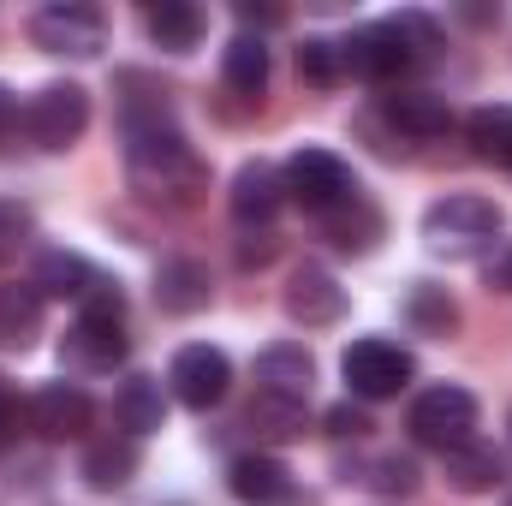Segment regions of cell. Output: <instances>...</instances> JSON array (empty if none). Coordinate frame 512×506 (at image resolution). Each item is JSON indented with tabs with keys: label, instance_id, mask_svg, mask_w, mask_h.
<instances>
[{
	"label": "cell",
	"instance_id": "cell-1",
	"mask_svg": "<svg viewBox=\"0 0 512 506\" xmlns=\"http://www.w3.org/2000/svg\"><path fill=\"white\" fill-rule=\"evenodd\" d=\"M126 167H131V185L143 197H191L209 173L197 161V149L185 143V131L173 126H137L126 131Z\"/></svg>",
	"mask_w": 512,
	"mask_h": 506
},
{
	"label": "cell",
	"instance_id": "cell-2",
	"mask_svg": "<svg viewBox=\"0 0 512 506\" xmlns=\"http://www.w3.org/2000/svg\"><path fill=\"white\" fill-rule=\"evenodd\" d=\"M423 239L441 256H483L501 239V203H489L477 191H453L423 209Z\"/></svg>",
	"mask_w": 512,
	"mask_h": 506
},
{
	"label": "cell",
	"instance_id": "cell-3",
	"mask_svg": "<svg viewBox=\"0 0 512 506\" xmlns=\"http://www.w3.org/2000/svg\"><path fill=\"white\" fill-rule=\"evenodd\" d=\"M477 393L471 387H453V381H441V387H423L417 399H411V411H405V429H411V441L417 447H435V453H453V447H465L471 435H477Z\"/></svg>",
	"mask_w": 512,
	"mask_h": 506
},
{
	"label": "cell",
	"instance_id": "cell-4",
	"mask_svg": "<svg viewBox=\"0 0 512 506\" xmlns=\"http://www.w3.org/2000/svg\"><path fill=\"white\" fill-rule=\"evenodd\" d=\"M280 179H286V197H292L298 209L322 215V221H328L334 209L358 203V179H352V167H346L334 149H298Z\"/></svg>",
	"mask_w": 512,
	"mask_h": 506
},
{
	"label": "cell",
	"instance_id": "cell-5",
	"mask_svg": "<svg viewBox=\"0 0 512 506\" xmlns=\"http://www.w3.org/2000/svg\"><path fill=\"white\" fill-rule=\"evenodd\" d=\"M340 376H346V387H352V399L376 405V399H393V393H405V387H411V376H417V358H411L399 340L370 334V340H352V346H346Z\"/></svg>",
	"mask_w": 512,
	"mask_h": 506
},
{
	"label": "cell",
	"instance_id": "cell-6",
	"mask_svg": "<svg viewBox=\"0 0 512 506\" xmlns=\"http://www.w3.org/2000/svg\"><path fill=\"white\" fill-rule=\"evenodd\" d=\"M90 126V90L84 84H42L36 96H30V108H24V131H30V143L36 149H72L78 137Z\"/></svg>",
	"mask_w": 512,
	"mask_h": 506
},
{
	"label": "cell",
	"instance_id": "cell-7",
	"mask_svg": "<svg viewBox=\"0 0 512 506\" xmlns=\"http://www.w3.org/2000/svg\"><path fill=\"white\" fill-rule=\"evenodd\" d=\"M30 42L48 54H66V60H90L108 48V18L96 6H42L30 18Z\"/></svg>",
	"mask_w": 512,
	"mask_h": 506
},
{
	"label": "cell",
	"instance_id": "cell-8",
	"mask_svg": "<svg viewBox=\"0 0 512 506\" xmlns=\"http://www.w3.org/2000/svg\"><path fill=\"white\" fill-rule=\"evenodd\" d=\"M167 387L185 411H215L233 387V364L221 346H179L173 352V370H167Z\"/></svg>",
	"mask_w": 512,
	"mask_h": 506
},
{
	"label": "cell",
	"instance_id": "cell-9",
	"mask_svg": "<svg viewBox=\"0 0 512 506\" xmlns=\"http://www.w3.org/2000/svg\"><path fill=\"white\" fill-rule=\"evenodd\" d=\"M340 54H346V72H358V78H370V84H393L399 72H411V66H417V54H411V48H405V36L393 30V18L352 30V36L340 42Z\"/></svg>",
	"mask_w": 512,
	"mask_h": 506
},
{
	"label": "cell",
	"instance_id": "cell-10",
	"mask_svg": "<svg viewBox=\"0 0 512 506\" xmlns=\"http://www.w3.org/2000/svg\"><path fill=\"white\" fill-rule=\"evenodd\" d=\"M96 423V399L72 381H48L36 399H30V429L42 441H84Z\"/></svg>",
	"mask_w": 512,
	"mask_h": 506
},
{
	"label": "cell",
	"instance_id": "cell-11",
	"mask_svg": "<svg viewBox=\"0 0 512 506\" xmlns=\"http://www.w3.org/2000/svg\"><path fill=\"white\" fill-rule=\"evenodd\" d=\"M280 304H286V316H292L298 328H334V322L346 316V286H340L328 268L304 262V268H292Z\"/></svg>",
	"mask_w": 512,
	"mask_h": 506
},
{
	"label": "cell",
	"instance_id": "cell-12",
	"mask_svg": "<svg viewBox=\"0 0 512 506\" xmlns=\"http://www.w3.org/2000/svg\"><path fill=\"white\" fill-rule=\"evenodd\" d=\"M60 364L66 370H114L126 364V316H84L72 322L66 346H60Z\"/></svg>",
	"mask_w": 512,
	"mask_h": 506
},
{
	"label": "cell",
	"instance_id": "cell-13",
	"mask_svg": "<svg viewBox=\"0 0 512 506\" xmlns=\"http://www.w3.org/2000/svg\"><path fill=\"white\" fill-rule=\"evenodd\" d=\"M280 203H286V179H280L274 161H245V167L233 173L227 209H233L239 227H268V221L280 215Z\"/></svg>",
	"mask_w": 512,
	"mask_h": 506
},
{
	"label": "cell",
	"instance_id": "cell-14",
	"mask_svg": "<svg viewBox=\"0 0 512 506\" xmlns=\"http://www.w3.org/2000/svg\"><path fill=\"white\" fill-rule=\"evenodd\" d=\"M227 489H233V501H245V506H286L298 495L292 465L274 459V453H245V459H233V465H227Z\"/></svg>",
	"mask_w": 512,
	"mask_h": 506
},
{
	"label": "cell",
	"instance_id": "cell-15",
	"mask_svg": "<svg viewBox=\"0 0 512 506\" xmlns=\"http://www.w3.org/2000/svg\"><path fill=\"white\" fill-rule=\"evenodd\" d=\"M102 280H108V274L90 268L78 251H42L36 256V268H30V286H36L42 298H72V304H84Z\"/></svg>",
	"mask_w": 512,
	"mask_h": 506
},
{
	"label": "cell",
	"instance_id": "cell-16",
	"mask_svg": "<svg viewBox=\"0 0 512 506\" xmlns=\"http://www.w3.org/2000/svg\"><path fill=\"white\" fill-rule=\"evenodd\" d=\"M137 465H143V453H137V441H131V435H102V441H90V447H84L78 477H84L96 495H120L131 477H137Z\"/></svg>",
	"mask_w": 512,
	"mask_h": 506
},
{
	"label": "cell",
	"instance_id": "cell-17",
	"mask_svg": "<svg viewBox=\"0 0 512 506\" xmlns=\"http://www.w3.org/2000/svg\"><path fill=\"white\" fill-rule=\"evenodd\" d=\"M209 292H215V280H209V268H203L197 256H173V262H161V274H155V304H161L167 316H197V310L209 304Z\"/></svg>",
	"mask_w": 512,
	"mask_h": 506
},
{
	"label": "cell",
	"instance_id": "cell-18",
	"mask_svg": "<svg viewBox=\"0 0 512 506\" xmlns=\"http://www.w3.org/2000/svg\"><path fill=\"white\" fill-rule=\"evenodd\" d=\"M310 381H316V358L292 340L280 346H262L256 352V387L262 393H286V399H310Z\"/></svg>",
	"mask_w": 512,
	"mask_h": 506
},
{
	"label": "cell",
	"instance_id": "cell-19",
	"mask_svg": "<svg viewBox=\"0 0 512 506\" xmlns=\"http://www.w3.org/2000/svg\"><path fill=\"white\" fill-rule=\"evenodd\" d=\"M447 459V483L459 489V495H495L501 483H507V459L489 447V441H465V447H453V453H441Z\"/></svg>",
	"mask_w": 512,
	"mask_h": 506
},
{
	"label": "cell",
	"instance_id": "cell-20",
	"mask_svg": "<svg viewBox=\"0 0 512 506\" xmlns=\"http://www.w3.org/2000/svg\"><path fill=\"white\" fill-rule=\"evenodd\" d=\"M42 310H48V298H42L30 280H6V286H0V346L30 352L36 334H42Z\"/></svg>",
	"mask_w": 512,
	"mask_h": 506
},
{
	"label": "cell",
	"instance_id": "cell-21",
	"mask_svg": "<svg viewBox=\"0 0 512 506\" xmlns=\"http://www.w3.org/2000/svg\"><path fill=\"white\" fill-rule=\"evenodd\" d=\"M382 114L387 126H399L405 137H447V126H453V108L435 90H393L382 102Z\"/></svg>",
	"mask_w": 512,
	"mask_h": 506
},
{
	"label": "cell",
	"instance_id": "cell-22",
	"mask_svg": "<svg viewBox=\"0 0 512 506\" xmlns=\"http://www.w3.org/2000/svg\"><path fill=\"white\" fill-rule=\"evenodd\" d=\"M143 30L155 36V48L191 54V48L203 42V12H197L191 0H155V6H143Z\"/></svg>",
	"mask_w": 512,
	"mask_h": 506
},
{
	"label": "cell",
	"instance_id": "cell-23",
	"mask_svg": "<svg viewBox=\"0 0 512 506\" xmlns=\"http://www.w3.org/2000/svg\"><path fill=\"white\" fill-rule=\"evenodd\" d=\"M114 417H120V429H126L131 441H137V435H155V429L167 423L161 381L155 376H126L120 381V393H114Z\"/></svg>",
	"mask_w": 512,
	"mask_h": 506
},
{
	"label": "cell",
	"instance_id": "cell-24",
	"mask_svg": "<svg viewBox=\"0 0 512 506\" xmlns=\"http://www.w3.org/2000/svg\"><path fill=\"white\" fill-rule=\"evenodd\" d=\"M405 322H411V334L447 340V334H459V304H453V292H447V286L417 280V286L405 292Z\"/></svg>",
	"mask_w": 512,
	"mask_h": 506
},
{
	"label": "cell",
	"instance_id": "cell-25",
	"mask_svg": "<svg viewBox=\"0 0 512 506\" xmlns=\"http://www.w3.org/2000/svg\"><path fill=\"white\" fill-rule=\"evenodd\" d=\"M221 78H227V90H239V96H262V90H268V48H262V36L245 30V36L227 42Z\"/></svg>",
	"mask_w": 512,
	"mask_h": 506
},
{
	"label": "cell",
	"instance_id": "cell-26",
	"mask_svg": "<svg viewBox=\"0 0 512 506\" xmlns=\"http://www.w3.org/2000/svg\"><path fill=\"white\" fill-rule=\"evenodd\" d=\"M465 131H471V143H477V155H483V161H495V167H507V173H512V108H507V102L477 108V114L465 120Z\"/></svg>",
	"mask_w": 512,
	"mask_h": 506
},
{
	"label": "cell",
	"instance_id": "cell-27",
	"mask_svg": "<svg viewBox=\"0 0 512 506\" xmlns=\"http://www.w3.org/2000/svg\"><path fill=\"white\" fill-rule=\"evenodd\" d=\"M245 423L262 429V435H274V441H292V435H304V399H286V393H262L256 387Z\"/></svg>",
	"mask_w": 512,
	"mask_h": 506
},
{
	"label": "cell",
	"instance_id": "cell-28",
	"mask_svg": "<svg viewBox=\"0 0 512 506\" xmlns=\"http://www.w3.org/2000/svg\"><path fill=\"white\" fill-rule=\"evenodd\" d=\"M328 233H334L340 251H376V239H382V215L358 197V203H346V209L328 215Z\"/></svg>",
	"mask_w": 512,
	"mask_h": 506
},
{
	"label": "cell",
	"instance_id": "cell-29",
	"mask_svg": "<svg viewBox=\"0 0 512 506\" xmlns=\"http://www.w3.org/2000/svg\"><path fill=\"white\" fill-rule=\"evenodd\" d=\"M417 477H423V471H417V459H411V453H382V459H370V465H364V477H358V483H364L370 495H387V501H393V495H417Z\"/></svg>",
	"mask_w": 512,
	"mask_h": 506
},
{
	"label": "cell",
	"instance_id": "cell-30",
	"mask_svg": "<svg viewBox=\"0 0 512 506\" xmlns=\"http://www.w3.org/2000/svg\"><path fill=\"white\" fill-rule=\"evenodd\" d=\"M298 72L310 78V84H340L346 78V54H340V42H328V36H304V48H298Z\"/></svg>",
	"mask_w": 512,
	"mask_h": 506
},
{
	"label": "cell",
	"instance_id": "cell-31",
	"mask_svg": "<svg viewBox=\"0 0 512 506\" xmlns=\"http://www.w3.org/2000/svg\"><path fill=\"white\" fill-rule=\"evenodd\" d=\"M322 423H328V435H340V441H364V435L376 429V423H370V411H364V405H352V399H340Z\"/></svg>",
	"mask_w": 512,
	"mask_h": 506
},
{
	"label": "cell",
	"instance_id": "cell-32",
	"mask_svg": "<svg viewBox=\"0 0 512 506\" xmlns=\"http://www.w3.org/2000/svg\"><path fill=\"white\" fill-rule=\"evenodd\" d=\"M24 233H30V209H18V203H6V209H0V256L12 251V239L24 245Z\"/></svg>",
	"mask_w": 512,
	"mask_h": 506
},
{
	"label": "cell",
	"instance_id": "cell-33",
	"mask_svg": "<svg viewBox=\"0 0 512 506\" xmlns=\"http://www.w3.org/2000/svg\"><path fill=\"white\" fill-rule=\"evenodd\" d=\"M233 12H239V24H245V30H274V24H286V12H280V6H256V0H239V6H233Z\"/></svg>",
	"mask_w": 512,
	"mask_h": 506
},
{
	"label": "cell",
	"instance_id": "cell-34",
	"mask_svg": "<svg viewBox=\"0 0 512 506\" xmlns=\"http://www.w3.org/2000/svg\"><path fill=\"white\" fill-rule=\"evenodd\" d=\"M12 429H18V399H12V387H6V376H0V447L12 441Z\"/></svg>",
	"mask_w": 512,
	"mask_h": 506
},
{
	"label": "cell",
	"instance_id": "cell-35",
	"mask_svg": "<svg viewBox=\"0 0 512 506\" xmlns=\"http://www.w3.org/2000/svg\"><path fill=\"white\" fill-rule=\"evenodd\" d=\"M12 126H18V96H12V90L0 84V137H6Z\"/></svg>",
	"mask_w": 512,
	"mask_h": 506
},
{
	"label": "cell",
	"instance_id": "cell-36",
	"mask_svg": "<svg viewBox=\"0 0 512 506\" xmlns=\"http://www.w3.org/2000/svg\"><path fill=\"white\" fill-rule=\"evenodd\" d=\"M507 429H512V417H507Z\"/></svg>",
	"mask_w": 512,
	"mask_h": 506
}]
</instances>
